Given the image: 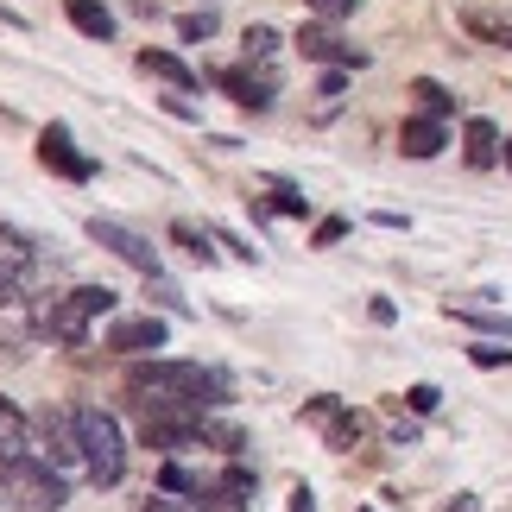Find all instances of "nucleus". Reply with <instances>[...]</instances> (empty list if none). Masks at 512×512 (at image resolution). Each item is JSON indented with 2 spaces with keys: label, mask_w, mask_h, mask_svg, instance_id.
<instances>
[{
  "label": "nucleus",
  "mask_w": 512,
  "mask_h": 512,
  "mask_svg": "<svg viewBox=\"0 0 512 512\" xmlns=\"http://www.w3.org/2000/svg\"><path fill=\"white\" fill-rule=\"evenodd\" d=\"M38 159H45V171H64V177H95V159H83V152L70 146V127H45V140H38Z\"/></svg>",
  "instance_id": "8"
},
{
  "label": "nucleus",
  "mask_w": 512,
  "mask_h": 512,
  "mask_svg": "<svg viewBox=\"0 0 512 512\" xmlns=\"http://www.w3.org/2000/svg\"><path fill=\"white\" fill-rule=\"evenodd\" d=\"M310 13H317V19H348L354 0H310Z\"/></svg>",
  "instance_id": "26"
},
{
  "label": "nucleus",
  "mask_w": 512,
  "mask_h": 512,
  "mask_svg": "<svg viewBox=\"0 0 512 512\" xmlns=\"http://www.w3.org/2000/svg\"><path fill=\"white\" fill-rule=\"evenodd\" d=\"M468 26H475V32H487V38H500V45L512 51V19H487V13H468Z\"/></svg>",
  "instance_id": "22"
},
{
  "label": "nucleus",
  "mask_w": 512,
  "mask_h": 512,
  "mask_svg": "<svg viewBox=\"0 0 512 512\" xmlns=\"http://www.w3.org/2000/svg\"><path fill=\"white\" fill-rule=\"evenodd\" d=\"M171 241H177V247H184V253H190V260H203V266H215V247H209V234H196L190 222H177V228H171Z\"/></svg>",
  "instance_id": "19"
},
{
  "label": "nucleus",
  "mask_w": 512,
  "mask_h": 512,
  "mask_svg": "<svg viewBox=\"0 0 512 512\" xmlns=\"http://www.w3.org/2000/svg\"><path fill=\"white\" fill-rule=\"evenodd\" d=\"M38 260H45V253H38V241H32L26 228H0V279L26 285L32 272H38Z\"/></svg>",
  "instance_id": "7"
},
{
  "label": "nucleus",
  "mask_w": 512,
  "mask_h": 512,
  "mask_svg": "<svg viewBox=\"0 0 512 512\" xmlns=\"http://www.w3.org/2000/svg\"><path fill=\"white\" fill-rule=\"evenodd\" d=\"M411 95H418V108H424V114H437V121H443L449 108H456V102H449V89H443V83H430V76H418V83H411Z\"/></svg>",
  "instance_id": "18"
},
{
  "label": "nucleus",
  "mask_w": 512,
  "mask_h": 512,
  "mask_svg": "<svg viewBox=\"0 0 512 512\" xmlns=\"http://www.w3.org/2000/svg\"><path fill=\"white\" fill-rule=\"evenodd\" d=\"M114 310V291L108 285H76L64 291V298H51L45 310H38V329H45L51 342H83L95 317H108Z\"/></svg>",
  "instance_id": "4"
},
{
  "label": "nucleus",
  "mask_w": 512,
  "mask_h": 512,
  "mask_svg": "<svg viewBox=\"0 0 512 512\" xmlns=\"http://www.w3.org/2000/svg\"><path fill=\"white\" fill-rule=\"evenodd\" d=\"M127 399L140 411H190V418H203L209 405L228 399V380L190 361H152L127 373Z\"/></svg>",
  "instance_id": "1"
},
{
  "label": "nucleus",
  "mask_w": 512,
  "mask_h": 512,
  "mask_svg": "<svg viewBox=\"0 0 512 512\" xmlns=\"http://www.w3.org/2000/svg\"><path fill=\"white\" fill-rule=\"evenodd\" d=\"M0 494H7L13 506H26V512H57L70 487H64V468H51L45 456L19 449V456L0 462Z\"/></svg>",
  "instance_id": "3"
},
{
  "label": "nucleus",
  "mask_w": 512,
  "mask_h": 512,
  "mask_svg": "<svg viewBox=\"0 0 512 512\" xmlns=\"http://www.w3.org/2000/svg\"><path fill=\"white\" fill-rule=\"evenodd\" d=\"M108 348L114 354H152V348H165V323L159 317H127V323L108 329Z\"/></svg>",
  "instance_id": "10"
},
{
  "label": "nucleus",
  "mask_w": 512,
  "mask_h": 512,
  "mask_svg": "<svg viewBox=\"0 0 512 512\" xmlns=\"http://www.w3.org/2000/svg\"><path fill=\"white\" fill-rule=\"evenodd\" d=\"M70 424H76V449H83V475H89L95 487H114V481L127 475V443H121V424H114L108 411H95V405L70 411Z\"/></svg>",
  "instance_id": "2"
},
{
  "label": "nucleus",
  "mask_w": 512,
  "mask_h": 512,
  "mask_svg": "<svg viewBox=\"0 0 512 512\" xmlns=\"http://www.w3.org/2000/svg\"><path fill=\"white\" fill-rule=\"evenodd\" d=\"M19 449H32V424H26V411H13L0 399V462L19 456Z\"/></svg>",
  "instance_id": "16"
},
{
  "label": "nucleus",
  "mask_w": 512,
  "mask_h": 512,
  "mask_svg": "<svg viewBox=\"0 0 512 512\" xmlns=\"http://www.w3.org/2000/svg\"><path fill=\"white\" fill-rule=\"evenodd\" d=\"M89 241H95V247H108L114 260H127L133 272H146V279H152V272H159V247H152L146 234L121 228V222H102V215H95V222H89Z\"/></svg>",
  "instance_id": "5"
},
{
  "label": "nucleus",
  "mask_w": 512,
  "mask_h": 512,
  "mask_svg": "<svg viewBox=\"0 0 512 512\" xmlns=\"http://www.w3.org/2000/svg\"><path fill=\"white\" fill-rule=\"evenodd\" d=\"M500 159H506V165H512V140H506V146H500Z\"/></svg>",
  "instance_id": "30"
},
{
  "label": "nucleus",
  "mask_w": 512,
  "mask_h": 512,
  "mask_svg": "<svg viewBox=\"0 0 512 512\" xmlns=\"http://www.w3.org/2000/svg\"><path fill=\"white\" fill-rule=\"evenodd\" d=\"M456 317L475 323V329H506V336H512V317H494V310H456Z\"/></svg>",
  "instance_id": "24"
},
{
  "label": "nucleus",
  "mask_w": 512,
  "mask_h": 512,
  "mask_svg": "<svg viewBox=\"0 0 512 512\" xmlns=\"http://www.w3.org/2000/svg\"><path fill=\"white\" fill-rule=\"evenodd\" d=\"M298 45H304V57H317V64H348V70H361V64H367V57L354 51V45H342V38L329 32V26H304V32H298Z\"/></svg>",
  "instance_id": "11"
},
{
  "label": "nucleus",
  "mask_w": 512,
  "mask_h": 512,
  "mask_svg": "<svg viewBox=\"0 0 512 512\" xmlns=\"http://www.w3.org/2000/svg\"><path fill=\"white\" fill-rule=\"evenodd\" d=\"M70 26L83 38H114V13L102 7V0H70Z\"/></svg>",
  "instance_id": "15"
},
{
  "label": "nucleus",
  "mask_w": 512,
  "mask_h": 512,
  "mask_svg": "<svg viewBox=\"0 0 512 512\" xmlns=\"http://www.w3.org/2000/svg\"><path fill=\"white\" fill-rule=\"evenodd\" d=\"M222 89L234 95L241 108H253V114H266L272 108V76H247V70H222Z\"/></svg>",
  "instance_id": "13"
},
{
  "label": "nucleus",
  "mask_w": 512,
  "mask_h": 512,
  "mask_svg": "<svg viewBox=\"0 0 512 512\" xmlns=\"http://www.w3.org/2000/svg\"><path fill=\"white\" fill-rule=\"evenodd\" d=\"M279 51V32L272 26H247V57H272Z\"/></svg>",
  "instance_id": "23"
},
{
  "label": "nucleus",
  "mask_w": 512,
  "mask_h": 512,
  "mask_svg": "<svg viewBox=\"0 0 512 512\" xmlns=\"http://www.w3.org/2000/svg\"><path fill=\"white\" fill-rule=\"evenodd\" d=\"M272 209H279V215H304V209H310V196H298L291 184H272Z\"/></svg>",
  "instance_id": "21"
},
{
  "label": "nucleus",
  "mask_w": 512,
  "mask_h": 512,
  "mask_svg": "<svg viewBox=\"0 0 512 512\" xmlns=\"http://www.w3.org/2000/svg\"><path fill=\"white\" fill-rule=\"evenodd\" d=\"M468 354H475V367H506V361H512V348H487V342L468 348Z\"/></svg>",
  "instance_id": "27"
},
{
  "label": "nucleus",
  "mask_w": 512,
  "mask_h": 512,
  "mask_svg": "<svg viewBox=\"0 0 512 512\" xmlns=\"http://www.w3.org/2000/svg\"><path fill=\"white\" fill-rule=\"evenodd\" d=\"M177 32H184L190 45H196V38H215V13H209V7H203V13H184V19H177Z\"/></svg>",
  "instance_id": "20"
},
{
  "label": "nucleus",
  "mask_w": 512,
  "mask_h": 512,
  "mask_svg": "<svg viewBox=\"0 0 512 512\" xmlns=\"http://www.w3.org/2000/svg\"><path fill=\"white\" fill-rule=\"evenodd\" d=\"M468 165H475V171L500 165V133H494V121H468Z\"/></svg>",
  "instance_id": "17"
},
{
  "label": "nucleus",
  "mask_w": 512,
  "mask_h": 512,
  "mask_svg": "<svg viewBox=\"0 0 512 512\" xmlns=\"http://www.w3.org/2000/svg\"><path fill=\"white\" fill-rule=\"evenodd\" d=\"M291 512H317V500H310V487H298V494H291Z\"/></svg>",
  "instance_id": "29"
},
{
  "label": "nucleus",
  "mask_w": 512,
  "mask_h": 512,
  "mask_svg": "<svg viewBox=\"0 0 512 512\" xmlns=\"http://www.w3.org/2000/svg\"><path fill=\"white\" fill-rule=\"evenodd\" d=\"M443 146H449V133H443L437 114H424V121H405V127H399V152H405V159H437Z\"/></svg>",
  "instance_id": "12"
},
{
  "label": "nucleus",
  "mask_w": 512,
  "mask_h": 512,
  "mask_svg": "<svg viewBox=\"0 0 512 512\" xmlns=\"http://www.w3.org/2000/svg\"><path fill=\"white\" fill-rule=\"evenodd\" d=\"M38 437H45V462L51 468H83V449H76V424L64 411H45L38 418Z\"/></svg>",
  "instance_id": "9"
},
{
  "label": "nucleus",
  "mask_w": 512,
  "mask_h": 512,
  "mask_svg": "<svg viewBox=\"0 0 512 512\" xmlns=\"http://www.w3.org/2000/svg\"><path fill=\"white\" fill-rule=\"evenodd\" d=\"M304 418L329 437V449H354V443H361V430H367V424L354 418V411H342L336 399H310V405H304Z\"/></svg>",
  "instance_id": "6"
},
{
  "label": "nucleus",
  "mask_w": 512,
  "mask_h": 512,
  "mask_svg": "<svg viewBox=\"0 0 512 512\" xmlns=\"http://www.w3.org/2000/svg\"><path fill=\"white\" fill-rule=\"evenodd\" d=\"M140 70L146 76H165V83H177V89H196L203 76H196L184 57H171V51H140Z\"/></svg>",
  "instance_id": "14"
},
{
  "label": "nucleus",
  "mask_w": 512,
  "mask_h": 512,
  "mask_svg": "<svg viewBox=\"0 0 512 512\" xmlns=\"http://www.w3.org/2000/svg\"><path fill=\"white\" fill-rule=\"evenodd\" d=\"M405 405H411V411H437V405H443V392H437V386H411V392H405Z\"/></svg>",
  "instance_id": "25"
},
{
  "label": "nucleus",
  "mask_w": 512,
  "mask_h": 512,
  "mask_svg": "<svg viewBox=\"0 0 512 512\" xmlns=\"http://www.w3.org/2000/svg\"><path fill=\"white\" fill-rule=\"evenodd\" d=\"M146 512H203V506H196V500H171V494H165V500H152Z\"/></svg>",
  "instance_id": "28"
}]
</instances>
